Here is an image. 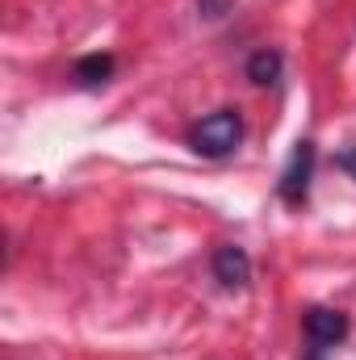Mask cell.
I'll return each instance as SVG.
<instances>
[{"label": "cell", "instance_id": "6da1fadb", "mask_svg": "<svg viewBox=\"0 0 356 360\" xmlns=\"http://www.w3.org/2000/svg\"><path fill=\"white\" fill-rule=\"evenodd\" d=\"M243 143V113L239 109H214L201 122L189 126V147L205 160H227Z\"/></svg>", "mask_w": 356, "mask_h": 360}, {"label": "cell", "instance_id": "7a4b0ae2", "mask_svg": "<svg viewBox=\"0 0 356 360\" xmlns=\"http://www.w3.org/2000/svg\"><path fill=\"white\" fill-rule=\"evenodd\" d=\"M314 164H319L314 143H310V139H298L293 151H289V160H285V168H281V176H276V197H281L285 205H293V210L306 205L310 180H314Z\"/></svg>", "mask_w": 356, "mask_h": 360}, {"label": "cell", "instance_id": "3957f363", "mask_svg": "<svg viewBox=\"0 0 356 360\" xmlns=\"http://www.w3.org/2000/svg\"><path fill=\"white\" fill-rule=\"evenodd\" d=\"M302 331H306V344H310V348L327 352V348H336V344H344V340H348L352 323H348V314H344V310L310 306V310L302 314Z\"/></svg>", "mask_w": 356, "mask_h": 360}, {"label": "cell", "instance_id": "277c9868", "mask_svg": "<svg viewBox=\"0 0 356 360\" xmlns=\"http://www.w3.org/2000/svg\"><path fill=\"white\" fill-rule=\"evenodd\" d=\"M210 272L222 289H248L252 285V256L239 243H218L210 256Z\"/></svg>", "mask_w": 356, "mask_h": 360}, {"label": "cell", "instance_id": "5b68a950", "mask_svg": "<svg viewBox=\"0 0 356 360\" xmlns=\"http://www.w3.org/2000/svg\"><path fill=\"white\" fill-rule=\"evenodd\" d=\"M243 72H248V80H252L256 89H268V84L281 80V72H285V55L272 51V46H260V51H252V59H248Z\"/></svg>", "mask_w": 356, "mask_h": 360}, {"label": "cell", "instance_id": "8992f818", "mask_svg": "<svg viewBox=\"0 0 356 360\" xmlns=\"http://www.w3.org/2000/svg\"><path fill=\"white\" fill-rule=\"evenodd\" d=\"M113 68H117V59H113V55H84V59H76L72 80H76L80 89H101V84L113 76Z\"/></svg>", "mask_w": 356, "mask_h": 360}, {"label": "cell", "instance_id": "52a82bcc", "mask_svg": "<svg viewBox=\"0 0 356 360\" xmlns=\"http://www.w3.org/2000/svg\"><path fill=\"white\" fill-rule=\"evenodd\" d=\"M336 168H340V172H348V176L356 180V143H348V147L336 155Z\"/></svg>", "mask_w": 356, "mask_h": 360}, {"label": "cell", "instance_id": "ba28073f", "mask_svg": "<svg viewBox=\"0 0 356 360\" xmlns=\"http://www.w3.org/2000/svg\"><path fill=\"white\" fill-rule=\"evenodd\" d=\"M302 360H323V352H319V348H306V356Z\"/></svg>", "mask_w": 356, "mask_h": 360}]
</instances>
